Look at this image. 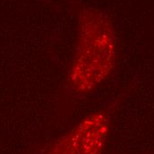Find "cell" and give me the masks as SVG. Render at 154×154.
I'll list each match as a JSON object with an SVG mask.
<instances>
[{"mask_svg": "<svg viewBox=\"0 0 154 154\" xmlns=\"http://www.w3.org/2000/svg\"><path fill=\"white\" fill-rule=\"evenodd\" d=\"M117 40L113 23L103 11H80L75 51L66 75V86L77 97L95 92L115 69Z\"/></svg>", "mask_w": 154, "mask_h": 154, "instance_id": "obj_1", "label": "cell"}, {"mask_svg": "<svg viewBox=\"0 0 154 154\" xmlns=\"http://www.w3.org/2000/svg\"><path fill=\"white\" fill-rule=\"evenodd\" d=\"M108 128L105 114L85 119L55 147L54 154H99Z\"/></svg>", "mask_w": 154, "mask_h": 154, "instance_id": "obj_2", "label": "cell"}]
</instances>
